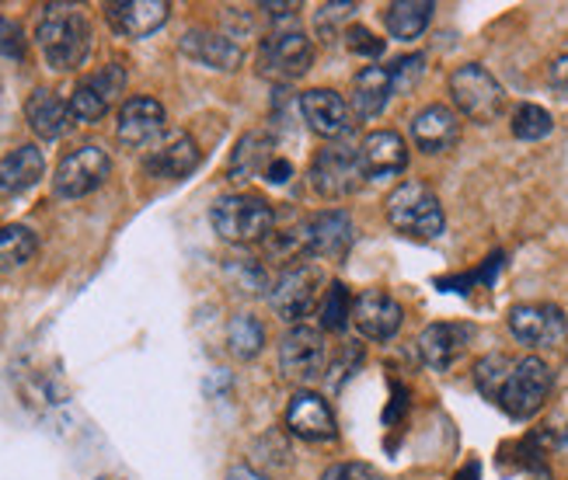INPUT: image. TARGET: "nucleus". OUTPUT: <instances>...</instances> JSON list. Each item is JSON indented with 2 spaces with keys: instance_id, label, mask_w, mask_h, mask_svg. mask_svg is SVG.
Wrapping results in <instances>:
<instances>
[{
  "instance_id": "1",
  "label": "nucleus",
  "mask_w": 568,
  "mask_h": 480,
  "mask_svg": "<svg viewBox=\"0 0 568 480\" xmlns=\"http://www.w3.org/2000/svg\"><path fill=\"white\" fill-rule=\"evenodd\" d=\"M36 42L49 70H78L91 53V24L78 4H42L36 18Z\"/></svg>"
},
{
  "instance_id": "2",
  "label": "nucleus",
  "mask_w": 568,
  "mask_h": 480,
  "mask_svg": "<svg viewBox=\"0 0 568 480\" xmlns=\"http://www.w3.org/2000/svg\"><path fill=\"white\" fill-rule=\"evenodd\" d=\"M384 213L394 231L412 241H436L443 234V226H447L439 195L426 182H402L387 195Z\"/></svg>"
},
{
  "instance_id": "3",
  "label": "nucleus",
  "mask_w": 568,
  "mask_h": 480,
  "mask_svg": "<svg viewBox=\"0 0 568 480\" xmlns=\"http://www.w3.org/2000/svg\"><path fill=\"white\" fill-rule=\"evenodd\" d=\"M210 219H213V231L231 244H265V237L273 234V226H276L273 206L248 192L220 195L210 210Z\"/></svg>"
},
{
  "instance_id": "4",
  "label": "nucleus",
  "mask_w": 568,
  "mask_h": 480,
  "mask_svg": "<svg viewBox=\"0 0 568 480\" xmlns=\"http://www.w3.org/2000/svg\"><path fill=\"white\" fill-rule=\"evenodd\" d=\"M450 101L454 112L478 125L496 122L506 109V88L491 78L481 63H464L450 73Z\"/></svg>"
},
{
  "instance_id": "5",
  "label": "nucleus",
  "mask_w": 568,
  "mask_h": 480,
  "mask_svg": "<svg viewBox=\"0 0 568 480\" xmlns=\"http://www.w3.org/2000/svg\"><path fill=\"white\" fill-rule=\"evenodd\" d=\"M307 182H311V192L321 198H332V202L349 198L366 182L359 150L345 146V143H332L325 150H317L307 167Z\"/></svg>"
},
{
  "instance_id": "6",
  "label": "nucleus",
  "mask_w": 568,
  "mask_h": 480,
  "mask_svg": "<svg viewBox=\"0 0 568 480\" xmlns=\"http://www.w3.org/2000/svg\"><path fill=\"white\" fill-rule=\"evenodd\" d=\"M551 387H555V372L545 359L537 356H524L516 359L513 366V376L509 384L499 397V408L513 418V421H527L534 418L540 408H545V400L551 397Z\"/></svg>"
},
{
  "instance_id": "7",
  "label": "nucleus",
  "mask_w": 568,
  "mask_h": 480,
  "mask_svg": "<svg viewBox=\"0 0 568 480\" xmlns=\"http://www.w3.org/2000/svg\"><path fill=\"white\" fill-rule=\"evenodd\" d=\"M328 362H332V351H328L325 331H317V327H307V324H296L283 335L280 369H283L286 380H293V384L321 380V376L328 372Z\"/></svg>"
},
{
  "instance_id": "8",
  "label": "nucleus",
  "mask_w": 568,
  "mask_h": 480,
  "mask_svg": "<svg viewBox=\"0 0 568 480\" xmlns=\"http://www.w3.org/2000/svg\"><path fill=\"white\" fill-rule=\"evenodd\" d=\"M109 174H112L109 150L98 143H84L78 150H70V154L57 164L53 192L60 198H84L102 188L109 182Z\"/></svg>"
},
{
  "instance_id": "9",
  "label": "nucleus",
  "mask_w": 568,
  "mask_h": 480,
  "mask_svg": "<svg viewBox=\"0 0 568 480\" xmlns=\"http://www.w3.org/2000/svg\"><path fill=\"white\" fill-rule=\"evenodd\" d=\"M321 286H325V279H321V272L314 265H293L280 275L265 296L273 314L296 327L304 317H311V310L321 303V296H325Z\"/></svg>"
},
{
  "instance_id": "10",
  "label": "nucleus",
  "mask_w": 568,
  "mask_h": 480,
  "mask_svg": "<svg viewBox=\"0 0 568 480\" xmlns=\"http://www.w3.org/2000/svg\"><path fill=\"white\" fill-rule=\"evenodd\" d=\"M311 63H314V45L301 32V24H293V29H273L258 45V67L265 78H273V81L286 84V81L304 78Z\"/></svg>"
},
{
  "instance_id": "11",
  "label": "nucleus",
  "mask_w": 568,
  "mask_h": 480,
  "mask_svg": "<svg viewBox=\"0 0 568 480\" xmlns=\"http://www.w3.org/2000/svg\"><path fill=\"white\" fill-rule=\"evenodd\" d=\"M126 81L130 78H126V67H122V63H109L98 73H91V78H84L78 88H73V94L67 101L70 119L81 122V125L102 122L105 112L122 98V91H126Z\"/></svg>"
},
{
  "instance_id": "12",
  "label": "nucleus",
  "mask_w": 568,
  "mask_h": 480,
  "mask_svg": "<svg viewBox=\"0 0 568 480\" xmlns=\"http://www.w3.org/2000/svg\"><path fill=\"white\" fill-rule=\"evenodd\" d=\"M509 331L527 348H555L568 335V317L555 303H520L509 310Z\"/></svg>"
},
{
  "instance_id": "13",
  "label": "nucleus",
  "mask_w": 568,
  "mask_h": 480,
  "mask_svg": "<svg viewBox=\"0 0 568 480\" xmlns=\"http://www.w3.org/2000/svg\"><path fill=\"white\" fill-rule=\"evenodd\" d=\"M301 115L307 122V130L321 140H345L356 130V115L338 91L332 88H314L301 94Z\"/></svg>"
},
{
  "instance_id": "14",
  "label": "nucleus",
  "mask_w": 568,
  "mask_h": 480,
  "mask_svg": "<svg viewBox=\"0 0 568 480\" xmlns=\"http://www.w3.org/2000/svg\"><path fill=\"white\" fill-rule=\"evenodd\" d=\"M353 324L366 341H390L402 331L405 310L387 289H363L353 303Z\"/></svg>"
},
{
  "instance_id": "15",
  "label": "nucleus",
  "mask_w": 568,
  "mask_h": 480,
  "mask_svg": "<svg viewBox=\"0 0 568 480\" xmlns=\"http://www.w3.org/2000/svg\"><path fill=\"white\" fill-rule=\"evenodd\" d=\"M200 161H203L200 143H195L185 130H175V133H164L161 143L146 154L143 171L161 182H182L200 167Z\"/></svg>"
},
{
  "instance_id": "16",
  "label": "nucleus",
  "mask_w": 568,
  "mask_h": 480,
  "mask_svg": "<svg viewBox=\"0 0 568 480\" xmlns=\"http://www.w3.org/2000/svg\"><path fill=\"white\" fill-rule=\"evenodd\" d=\"M158 136H164V105L161 101L151 94H136L130 101H122L119 119H115V140L126 150H143Z\"/></svg>"
},
{
  "instance_id": "17",
  "label": "nucleus",
  "mask_w": 568,
  "mask_h": 480,
  "mask_svg": "<svg viewBox=\"0 0 568 480\" xmlns=\"http://www.w3.org/2000/svg\"><path fill=\"white\" fill-rule=\"evenodd\" d=\"M286 428L304 442H335V436H338L335 411L328 408V400L314 390H296L290 397Z\"/></svg>"
},
{
  "instance_id": "18",
  "label": "nucleus",
  "mask_w": 568,
  "mask_h": 480,
  "mask_svg": "<svg viewBox=\"0 0 568 480\" xmlns=\"http://www.w3.org/2000/svg\"><path fill=\"white\" fill-rule=\"evenodd\" d=\"M168 18H171L168 0H109L105 4V21L122 39L154 35L158 29H164Z\"/></svg>"
},
{
  "instance_id": "19",
  "label": "nucleus",
  "mask_w": 568,
  "mask_h": 480,
  "mask_svg": "<svg viewBox=\"0 0 568 480\" xmlns=\"http://www.w3.org/2000/svg\"><path fill=\"white\" fill-rule=\"evenodd\" d=\"M359 161L366 182H387L408 171V143L394 130H377L359 143Z\"/></svg>"
},
{
  "instance_id": "20",
  "label": "nucleus",
  "mask_w": 568,
  "mask_h": 480,
  "mask_svg": "<svg viewBox=\"0 0 568 480\" xmlns=\"http://www.w3.org/2000/svg\"><path fill=\"white\" fill-rule=\"evenodd\" d=\"M182 57H189L192 63L200 67H210V70H220V73H231L244 63V49L224 35V32H213L206 29V24H195V29H189L179 42Z\"/></svg>"
},
{
  "instance_id": "21",
  "label": "nucleus",
  "mask_w": 568,
  "mask_h": 480,
  "mask_svg": "<svg viewBox=\"0 0 568 480\" xmlns=\"http://www.w3.org/2000/svg\"><path fill=\"white\" fill-rule=\"evenodd\" d=\"M311 258H342L356 241L353 216L345 210H325L304 223Z\"/></svg>"
},
{
  "instance_id": "22",
  "label": "nucleus",
  "mask_w": 568,
  "mask_h": 480,
  "mask_svg": "<svg viewBox=\"0 0 568 480\" xmlns=\"http://www.w3.org/2000/svg\"><path fill=\"white\" fill-rule=\"evenodd\" d=\"M408 133L423 154H447L460 143V115L447 105H426L412 119Z\"/></svg>"
},
{
  "instance_id": "23",
  "label": "nucleus",
  "mask_w": 568,
  "mask_h": 480,
  "mask_svg": "<svg viewBox=\"0 0 568 480\" xmlns=\"http://www.w3.org/2000/svg\"><path fill=\"white\" fill-rule=\"evenodd\" d=\"M467 341H471V327L467 324H454V320L429 324L426 331L418 335V356H423L429 369L447 372L467 351Z\"/></svg>"
},
{
  "instance_id": "24",
  "label": "nucleus",
  "mask_w": 568,
  "mask_h": 480,
  "mask_svg": "<svg viewBox=\"0 0 568 480\" xmlns=\"http://www.w3.org/2000/svg\"><path fill=\"white\" fill-rule=\"evenodd\" d=\"M45 174V157L36 143H21L11 154L0 157V198H14L24 195L29 188L39 185Z\"/></svg>"
},
{
  "instance_id": "25",
  "label": "nucleus",
  "mask_w": 568,
  "mask_h": 480,
  "mask_svg": "<svg viewBox=\"0 0 568 480\" xmlns=\"http://www.w3.org/2000/svg\"><path fill=\"white\" fill-rule=\"evenodd\" d=\"M24 122H29V130H32L39 140L49 143V140H60L73 119H70L67 101H63L57 91L36 88V91L29 94V101H24Z\"/></svg>"
},
{
  "instance_id": "26",
  "label": "nucleus",
  "mask_w": 568,
  "mask_h": 480,
  "mask_svg": "<svg viewBox=\"0 0 568 480\" xmlns=\"http://www.w3.org/2000/svg\"><path fill=\"white\" fill-rule=\"evenodd\" d=\"M273 161H276L273 133H244L234 146V154H231L227 174L234 182H252V178H262Z\"/></svg>"
},
{
  "instance_id": "27",
  "label": "nucleus",
  "mask_w": 568,
  "mask_h": 480,
  "mask_svg": "<svg viewBox=\"0 0 568 480\" xmlns=\"http://www.w3.org/2000/svg\"><path fill=\"white\" fill-rule=\"evenodd\" d=\"M394 94V81H390V67H366L356 73L353 81V115L369 122L381 119L387 101Z\"/></svg>"
},
{
  "instance_id": "28",
  "label": "nucleus",
  "mask_w": 568,
  "mask_h": 480,
  "mask_svg": "<svg viewBox=\"0 0 568 480\" xmlns=\"http://www.w3.org/2000/svg\"><path fill=\"white\" fill-rule=\"evenodd\" d=\"M433 14H436L433 0H394V4L384 8V24H387L390 39L412 42L429 29Z\"/></svg>"
},
{
  "instance_id": "29",
  "label": "nucleus",
  "mask_w": 568,
  "mask_h": 480,
  "mask_svg": "<svg viewBox=\"0 0 568 480\" xmlns=\"http://www.w3.org/2000/svg\"><path fill=\"white\" fill-rule=\"evenodd\" d=\"M39 251V237L36 231L21 223H11V226H0V272H14L21 265H29Z\"/></svg>"
},
{
  "instance_id": "30",
  "label": "nucleus",
  "mask_w": 568,
  "mask_h": 480,
  "mask_svg": "<svg viewBox=\"0 0 568 480\" xmlns=\"http://www.w3.org/2000/svg\"><path fill=\"white\" fill-rule=\"evenodd\" d=\"M227 345H231L234 359H241V362L255 359L258 351L265 348V327H262V320L252 317V314H234L231 324H227Z\"/></svg>"
},
{
  "instance_id": "31",
  "label": "nucleus",
  "mask_w": 568,
  "mask_h": 480,
  "mask_svg": "<svg viewBox=\"0 0 568 480\" xmlns=\"http://www.w3.org/2000/svg\"><path fill=\"white\" fill-rule=\"evenodd\" d=\"M513 366H516V359L503 356V351L481 356L475 362V387H478V394L485 400H491V404H499V397H503V390L509 384V376H513Z\"/></svg>"
},
{
  "instance_id": "32",
  "label": "nucleus",
  "mask_w": 568,
  "mask_h": 480,
  "mask_svg": "<svg viewBox=\"0 0 568 480\" xmlns=\"http://www.w3.org/2000/svg\"><path fill=\"white\" fill-rule=\"evenodd\" d=\"M353 293L345 289L342 283H332L325 289L317 303V320H321V331H332V335H342L345 327L353 324Z\"/></svg>"
},
{
  "instance_id": "33",
  "label": "nucleus",
  "mask_w": 568,
  "mask_h": 480,
  "mask_svg": "<svg viewBox=\"0 0 568 480\" xmlns=\"http://www.w3.org/2000/svg\"><path fill=\"white\" fill-rule=\"evenodd\" d=\"M513 136L516 140H524V143H537V140H545V136H551V130H555V119H551V112L548 109H540V105H520L513 112Z\"/></svg>"
},
{
  "instance_id": "34",
  "label": "nucleus",
  "mask_w": 568,
  "mask_h": 480,
  "mask_svg": "<svg viewBox=\"0 0 568 480\" xmlns=\"http://www.w3.org/2000/svg\"><path fill=\"white\" fill-rule=\"evenodd\" d=\"M345 45H349V53L366 57V60L384 57V39L369 32L366 24H345Z\"/></svg>"
},
{
  "instance_id": "35",
  "label": "nucleus",
  "mask_w": 568,
  "mask_h": 480,
  "mask_svg": "<svg viewBox=\"0 0 568 480\" xmlns=\"http://www.w3.org/2000/svg\"><path fill=\"white\" fill-rule=\"evenodd\" d=\"M24 53H29V39H24L21 24L14 18H0V57L21 63Z\"/></svg>"
},
{
  "instance_id": "36",
  "label": "nucleus",
  "mask_w": 568,
  "mask_h": 480,
  "mask_svg": "<svg viewBox=\"0 0 568 480\" xmlns=\"http://www.w3.org/2000/svg\"><path fill=\"white\" fill-rule=\"evenodd\" d=\"M426 73V57H402L398 63L390 67V81H394V91H412L418 84V78Z\"/></svg>"
},
{
  "instance_id": "37",
  "label": "nucleus",
  "mask_w": 568,
  "mask_h": 480,
  "mask_svg": "<svg viewBox=\"0 0 568 480\" xmlns=\"http://www.w3.org/2000/svg\"><path fill=\"white\" fill-rule=\"evenodd\" d=\"M321 480H381L374 467L366 463H335Z\"/></svg>"
},
{
  "instance_id": "38",
  "label": "nucleus",
  "mask_w": 568,
  "mask_h": 480,
  "mask_svg": "<svg viewBox=\"0 0 568 480\" xmlns=\"http://www.w3.org/2000/svg\"><path fill=\"white\" fill-rule=\"evenodd\" d=\"M359 359H363V351H359V348H356V351H353V348H342V356H338L335 362H328V372H325V376H332V384L338 387L342 376H349V372L359 366Z\"/></svg>"
},
{
  "instance_id": "39",
  "label": "nucleus",
  "mask_w": 568,
  "mask_h": 480,
  "mask_svg": "<svg viewBox=\"0 0 568 480\" xmlns=\"http://www.w3.org/2000/svg\"><path fill=\"white\" fill-rule=\"evenodd\" d=\"M353 11H356V4H321V8H317V29H321V32H332V29H335V21L349 18Z\"/></svg>"
},
{
  "instance_id": "40",
  "label": "nucleus",
  "mask_w": 568,
  "mask_h": 480,
  "mask_svg": "<svg viewBox=\"0 0 568 480\" xmlns=\"http://www.w3.org/2000/svg\"><path fill=\"white\" fill-rule=\"evenodd\" d=\"M290 178H293V164L286 157H276L273 164H268V171L262 174V182H268V185H286Z\"/></svg>"
},
{
  "instance_id": "41",
  "label": "nucleus",
  "mask_w": 568,
  "mask_h": 480,
  "mask_svg": "<svg viewBox=\"0 0 568 480\" xmlns=\"http://www.w3.org/2000/svg\"><path fill=\"white\" fill-rule=\"evenodd\" d=\"M548 84H551L558 94H565V98H568V53H565V57H558V60L551 63V70H548Z\"/></svg>"
},
{
  "instance_id": "42",
  "label": "nucleus",
  "mask_w": 568,
  "mask_h": 480,
  "mask_svg": "<svg viewBox=\"0 0 568 480\" xmlns=\"http://www.w3.org/2000/svg\"><path fill=\"white\" fill-rule=\"evenodd\" d=\"M224 480H265V477L255 467H248V463H234Z\"/></svg>"
}]
</instances>
